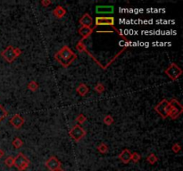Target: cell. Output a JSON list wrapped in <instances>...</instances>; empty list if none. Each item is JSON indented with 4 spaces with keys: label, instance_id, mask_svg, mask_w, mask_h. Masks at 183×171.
<instances>
[{
    "label": "cell",
    "instance_id": "cell-1",
    "mask_svg": "<svg viewBox=\"0 0 183 171\" xmlns=\"http://www.w3.org/2000/svg\"><path fill=\"white\" fill-rule=\"evenodd\" d=\"M55 57L63 66L66 67V66L70 65L74 61V59L76 58V55L71 50V48H69L68 46H63L61 50L56 55Z\"/></svg>",
    "mask_w": 183,
    "mask_h": 171
},
{
    "label": "cell",
    "instance_id": "cell-2",
    "mask_svg": "<svg viewBox=\"0 0 183 171\" xmlns=\"http://www.w3.org/2000/svg\"><path fill=\"white\" fill-rule=\"evenodd\" d=\"M29 164H30V160H29L22 153H19V154L14 158V166H15L19 170H25V169L29 167Z\"/></svg>",
    "mask_w": 183,
    "mask_h": 171
},
{
    "label": "cell",
    "instance_id": "cell-3",
    "mask_svg": "<svg viewBox=\"0 0 183 171\" xmlns=\"http://www.w3.org/2000/svg\"><path fill=\"white\" fill-rule=\"evenodd\" d=\"M181 69L177 66L175 63H172V65L165 71V73L167 74V76H169L172 79H177L181 75Z\"/></svg>",
    "mask_w": 183,
    "mask_h": 171
},
{
    "label": "cell",
    "instance_id": "cell-4",
    "mask_svg": "<svg viewBox=\"0 0 183 171\" xmlns=\"http://www.w3.org/2000/svg\"><path fill=\"white\" fill-rule=\"evenodd\" d=\"M69 134H70L72 138H73L76 141H79L81 138H82L86 135V132L80 125H76L70 130Z\"/></svg>",
    "mask_w": 183,
    "mask_h": 171
},
{
    "label": "cell",
    "instance_id": "cell-5",
    "mask_svg": "<svg viewBox=\"0 0 183 171\" xmlns=\"http://www.w3.org/2000/svg\"><path fill=\"white\" fill-rule=\"evenodd\" d=\"M1 55L4 57V59H5L8 62H12L16 58L15 53H14V48L11 46H7L6 49L1 53Z\"/></svg>",
    "mask_w": 183,
    "mask_h": 171
},
{
    "label": "cell",
    "instance_id": "cell-6",
    "mask_svg": "<svg viewBox=\"0 0 183 171\" xmlns=\"http://www.w3.org/2000/svg\"><path fill=\"white\" fill-rule=\"evenodd\" d=\"M46 166L50 171H56L57 169L61 168V162L56 157L52 156L47 160Z\"/></svg>",
    "mask_w": 183,
    "mask_h": 171
},
{
    "label": "cell",
    "instance_id": "cell-7",
    "mask_svg": "<svg viewBox=\"0 0 183 171\" xmlns=\"http://www.w3.org/2000/svg\"><path fill=\"white\" fill-rule=\"evenodd\" d=\"M168 105H169V102H168L166 99H164V100H163L162 102H160V103L155 107V110H156L158 113L160 114L163 119H165V118L168 117V114L166 112V107H167Z\"/></svg>",
    "mask_w": 183,
    "mask_h": 171
},
{
    "label": "cell",
    "instance_id": "cell-8",
    "mask_svg": "<svg viewBox=\"0 0 183 171\" xmlns=\"http://www.w3.org/2000/svg\"><path fill=\"white\" fill-rule=\"evenodd\" d=\"M114 12L113 5H98L96 7V13L98 14H111Z\"/></svg>",
    "mask_w": 183,
    "mask_h": 171
},
{
    "label": "cell",
    "instance_id": "cell-9",
    "mask_svg": "<svg viewBox=\"0 0 183 171\" xmlns=\"http://www.w3.org/2000/svg\"><path fill=\"white\" fill-rule=\"evenodd\" d=\"M114 17H97L96 18V25H114Z\"/></svg>",
    "mask_w": 183,
    "mask_h": 171
},
{
    "label": "cell",
    "instance_id": "cell-10",
    "mask_svg": "<svg viewBox=\"0 0 183 171\" xmlns=\"http://www.w3.org/2000/svg\"><path fill=\"white\" fill-rule=\"evenodd\" d=\"M23 122H24L23 119L21 117L19 114L14 115V116L10 119V123H11L15 128H20L23 125Z\"/></svg>",
    "mask_w": 183,
    "mask_h": 171
},
{
    "label": "cell",
    "instance_id": "cell-11",
    "mask_svg": "<svg viewBox=\"0 0 183 171\" xmlns=\"http://www.w3.org/2000/svg\"><path fill=\"white\" fill-rule=\"evenodd\" d=\"M119 159L122 160L124 164H128L131 160V152H130L128 149L123 150L121 154L119 155Z\"/></svg>",
    "mask_w": 183,
    "mask_h": 171
},
{
    "label": "cell",
    "instance_id": "cell-12",
    "mask_svg": "<svg viewBox=\"0 0 183 171\" xmlns=\"http://www.w3.org/2000/svg\"><path fill=\"white\" fill-rule=\"evenodd\" d=\"M93 20L91 16L88 14H85L80 20V23L82 25V27H90L92 25Z\"/></svg>",
    "mask_w": 183,
    "mask_h": 171
},
{
    "label": "cell",
    "instance_id": "cell-13",
    "mask_svg": "<svg viewBox=\"0 0 183 171\" xmlns=\"http://www.w3.org/2000/svg\"><path fill=\"white\" fill-rule=\"evenodd\" d=\"M93 30L90 28V27H82L80 30H79V33L80 35L82 36V38H88L91 33H92Z\"/></svg>",
    "mask_w": 183,
    "mask_h": 171
},
{
    "label": "cell",
    "instance_id": "cell-14",
    "mask_svg": "<svg viewBox=\"0 0 183 171\" xmlns=\"http://www.w3.org/2000/svg\"><path fill=\"white\" fill-rule=\"evenodd\" d=\"M66 14V11L63 7L62 6H57L55 10H54V15L57 18H62L64 14Z\"/></svg>",
    "mask_w": 183,
    "mask_h": 171
},
{
    "label": "cell",
    "instance_id": "cell-15",
    "mask_svg": "<svg viewBox=\"0 0 183 171\" xmlns=\"http://www.w3.org/2000/svg\"><path fill=\"white\" fill-rule=\"evenodd\" d=\"M181 113V111H179V110L176 109V108H173V107H171V106H170V109H169V111H168V116H170L172 119H176Z\"/></svg>",
    "mask_w": 183,
    "mask_h": 171
},
{
    "label": "cell",
    "instance_id": "cell-16",
    "mask_svg": "<svg viewBox=\"0 0 183 171\" xmlns=\"http://www.w3.org/2000/svg\"><path fill=\"white\" fill-rule=\"evenodd\" d=\"M77 92L79 93V95L83 96V95H85L88 92V87L85 84H81L77 87Z\"/></svg>",
    "mask_w": 183,
    "mask_h": 171
},
{
    "label": "cell",
    "instance_id": "cell-17",
    "mask_svg": "<svg viewBox=\"0 0 183 171\" xmlns=\"http://www.w3.org/2000/svg\"><path fill=\"white\" fill-rule=\"evenodd\" d=\"M169 104H170V106L171 107H173V108H176V109H178L179 111H181V112H182L183 111V108H182V105L177 101V100H172L170 103H169Z\"/></svg>",
    "mask_w": 183,
    "mask_h": 171
},
{
    "label": "cell",
    "instance_id": "cell-18",
    "mask_svg": "<svg viewBox=\"0 0 183 171\" xmlns=\"http://www.w3.org/2000/svg\"><path fill=\"white\" fill-rule=\"evenodd\" d=\"M146 160H147V162L148 163H150L151 165H154L155 163H156L157 162V160H158V158L154 154V153H151V154H149V156L147 157V159H146Z\"/></svg>",
    "mask_w": 183,
    "mask_h": 171
},
{
    "label": "cell",
    "instance_id": "cell-19",
    "mask_svg": "<svg viewBox=\"0 0 183 171\" xmlns=\"http://www.w3.org/2000/svg\"><path fill=\"white\" fill-rule=\"evenodd\" d=\"M14 158H13L12 156H9L5 159V164L8 167V168H12L14 166Z\"/></svg>",
    "mask_w": 183,
    "mask_h": 171
},
{
    "label": "cell",
    "instance_id": "cell-20",
    "mask_svg": "<svg viewBox=\"0 0 183 171\" xmlns=\"http://www.w3.org/2000/svg\"><path fill=\"white\" fill-rule=\"evenodd\" d=\"M28 87H29V89H30L31 91H36V90L38 89V87H39V85H38L37 82H35V81H31V82L29 83Z\"/></svg>",
    "mask_w": 183,
    "mask_h": 171
},
{
    "label": "cell",
    "instance_id": "cell-21",
    "mask_svg": "<svg viewBox=\"0 0 183 171\" xmlns=\"http://www.w3.org/2000/svg\"><path fill=\"white\" fill-rule=\"evenodd\" d=\"M98 150L101 153H106L108 152V147L105 144H100L98 146Z\"/></svg>",
    "mask_w": 183,
    "mask_h": 171
},
{
    "label": "cell",
    "instance_id": "cell-22",
    "mask_svg": "<svg viewBox=\"0 0 183 171\" xmlns=\"http://www.w3.org/2000/svg\"><path fill=\"white\" fill-rule=\"evenodd\" d=\"M113 122H114V119H113L112 116L107 115V116L104 117V124H106V125L109 126V125L113 124Z\"/></svg>",
    "mask_w": 183,
    "mask_h": 171
},
{
    "label": "cell",
    "instance_id": "cell-23",
    "mask_svg": "<svg viewBox=\"0 0 183 171\" xmlns=\"http://www.w3.org/2000/svg\"><path fill=\"white\" fill-rule=\"evenodd\" d=\"M13 144H14V146L15 148H20V147L22 146L23 143H22V141L21 140L20 138H15V139L13 141Z\"/></svg>",
    "mask_w": 183,
    "mask_h": 171
},
{
    "label": "cell",
    "instance_id": "cell-24",
    "mask_svg": "<svg viewBox=\"0 0 183 171\" xmlns=\"http://www.w3.org/2000/svg\"><path fill=\"white\" fill-rule=\"evenodd\" d=\"M141 157L138 152H134L131 153V160H133V162H139L140 160Z\"/></svg>",
    "mask_w": 183,
    "mask_h": 171
},
{
    "label": "cell",
    "instance_id": "cell-25",
    "mask_svg": "<svg viewBox=\"0 0 183 171\" xmlns=\"http://www.w3.org/2000/svg\"><path fill=\"white\" fill-rule=\"evenodd\" d=\"M95 91L98 92V94H102V93L104 91V87L103 86V84H101V83L98 84V85L95 87Z\"/></svg>",
    "mask_w": 183,
    "mask_h": 171
},
{
    "label": "cell",
    "instance_id": "cell-26",
    "mask_svg": "<svg viewBox=\"0 0 183 171\" xmlns=\"http://www.w3.org/2000/svg\"><path fill=\"white\" fill-rule=\"evenodd\" d=\"M5 116H6V112L5 111V109L0 105V121L3 119H5Z\"/></svg>",
    "mask_w": 183,
    "mask_h": 171
},
{
    "label": "cell",
    "instance_id": "cell-27",
    "mask_svg": "<svg viewBox=\"0 0 183 171\" xmlns=\"http://www.w3.org/2000/svg\"><path fill=\"white\" fill-rule=\"evenodd\" d=\"M86 119H87V118L83 115V114H80L78 117H77V121H79V123H84L85 121H86Z\"/></svg>",
    "mask_w": 183,
    "mask_h": 171
},
{
    "label": "cell",
    "instance_id": "cell-28",
    "mask_svg": "<svg viewBox=\"0 0 183 171\" xmlns=\"http://www.w3.org/2000/svg\"><path fill=\"white\" fill-rule=\"evenodd\" d=\"M181 145L179 144H175L173 146H172V151L173 152H175V153H178V152L181 151Z\"/></svg>",
    "mask_w": 183,
    "mask_h": 171
},
{
    "label": "cell",
    "instance_id": "cell-29",
    "mask_svg": "<svg viewBox=\"0 0 183 171\" xmlns=\"http://www.w3.org/2000/svg\"><path fill=\"white\" fill-rule=\"evenodd\" d=\"M41 4H42V5H43V6H47L48 5H50V4H51V2H50V1H42V2H41Z\"/></svg>",
    "mask_w": 183,
    "mask_h": 171
},
{
    "label": "cell",
    "instance_id": "cell-30",
    "mask_svg": "<svg viewBox=\"0 0 183 171\" xmlns=\"http://www.w3.org/2000/svg\"><path fill=\"white\" fill-rule=\"evenodd\" d=\"M14 53H15V55H16V57L18 56L19 55H21V51L19 50V49H14Z\"/></svg>",
    "mask_w": 183,
    "mask_h": 171
},
{
    "label": "cell",
    "instance_id": "cell-31",
    "mask_svg": "<svg viewBox=\"0 0 183 171\" xmlns=\"http://www.w3.org/2000/svg\"><path fill=\"white\" fill-rule=\"evenodd\" d=\"M4 155H5V152L2 149H0V158L4 157Z\"/></svg>",
    "mask_w": 183,
    "mask_h": 171
},
{
    "label": "cell",
    "instance_id": "cell-32",
    "mask_svg": "<svg viewBox=\"0 0 183 171\" xmlns=\"http://www.w3.org/2000/svg\"><path fill=\"white\" fill-rule=\"evenodd\" d=\"M56 171H63V169H62V168H59V169H56Z\"/></svg>",
    "mask_w": 183,
    "mask_h": 171
}]
</instances>
